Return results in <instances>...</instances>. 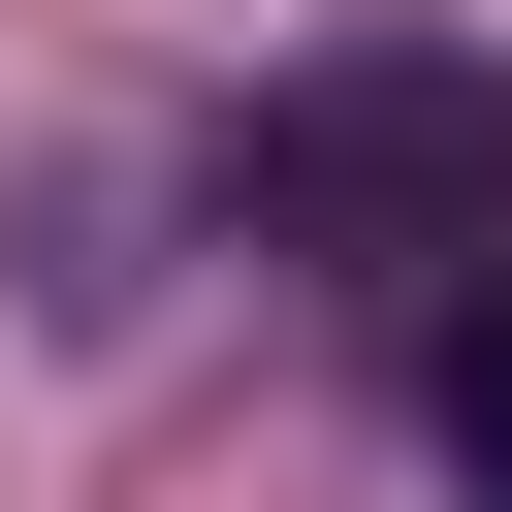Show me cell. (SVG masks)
Instances as JSON below:
<instances>
[{"label":"cell","instance_id":"obj_1","mask_svg":"<svg viewBox=\"0 0 512 512\" xmlns=\"http://www.w3.org/2000/svg\"><path fill=\"white\" fill-rule=\"evenodd\" d=\"M448 160H480V96H448V64H320V96L256 128V192H448Z\"/></svg>","mask_w":512,"mask_h":512},{"label":"cell","instance_id":"obj_2","mask_svg":"<svg viewBox=\"0 0 512 512\" xmlns=\"http://www.w3.org/2000/svg\"><path fill=\"white\" fill-rule=\"evenodd\" d=\"M416 416H448V480H480V512H512V256H480V288H448V384H416Z\"/></svg>","mask_w":512,"mask_h":512}]
</instances>
